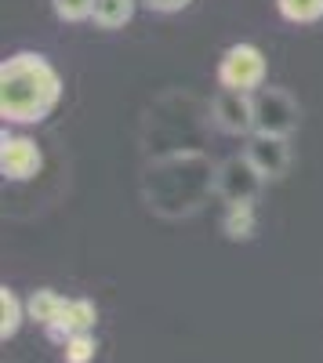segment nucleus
I'll return each instance as SVG.
<instances>
[{
	"label": "nucleus",
	"mask_w": 323,
	"mask_h": 363,
	"mask_svg": "<svg viewBox=\"0 0 323 363\" xmlns=\"http://www.w3.org/2000/svg\"><path fill=\"white\" fill-rule=\"evenodd\" d=\"M58 22H87L95 18V0H51Z\"/></svg>",
	"instance_id": "14"
},
{
	"label": "nucleus",
	"mask_w": 323,
	"mask_h": 363,
	"mask_svg": "<svg viewBox=\"0 0 323 363\" xmlns=\"http://www.w3.org/2000/svg\"><path fill=\"white\" fill-rule=\"evenodd\" d=\"M298 120H302V109L283 87H261L254 95V135L287 138L298 128Z\"/></svg>",
	"instance_id": "3"
},
{
	"label": "nucleus",
	"mask_w": 323,
	"mask_h": 363,
	"mask_svg": "<svg viewBox=\"0 0 323 363\" xmlns=\"http://www.w3.org/2000/svg\"><path fill=\"white\" fill-rule=\"evenodd\" d=\"M95 352H98L95 335H73V338L62 345V359H66V363H91Z\"/></svg>",
	"instance_id": "15"
},
{
	"label": "nucleus",
	"mask_w": 323,
	"mask_h": 363,
	"mask_svg": "<svg viewBox=\"0 0 323 363\" xmlns=\"http://www.w3.org/2000/svg\"><path fill=\"white\" fill-rule=\"evenodd\" d=\"M244 157L247 164L258 171L261 182H276L287 174L290 167V145L287 138H273V135H251L244 145Z\"/></svg>",
	"instance_id": "7"
},
{
	"label": "nucleus",
	"mask_w": 323,
	"mask_h": 363,
	"mask_svg": "<svg viewBox=\"0 0 323 363\" xmlns=\"http://www.w3.org/2000/svg\"><path fill=\"white\" fill-rule=\"evenodd\" d=\"M258 189H261V178H258V171L247 164V157H229V160L218 167V174H215V193L225 196L229 207H232V203H254Z\"/></svg>",
	"instance_id": "6"
},
{
	"label": "nucleus",
	"mask_w": 323,
	"mask_h": 363,
	"mask_svg": "<svg viewBox=\"0 0 323 363\" xmlns=\"http://www.w3.org/2000/svg\"><path fill=\"white\" fill-rule=\"evenodd\" d=\"M22 320H26V301H18L11 287H0V342L15 338Z\"/></svg>",
	"instance_id": "11"
},
{
	"label": "nucleus",
	"mask_w": 323,
	"mask_h": 363,
	"mask_svg": "<svg viewBox=\"0 0 323 363\" xmlns=\"http://www.w3.org/2000/svg\"><path fill=\"white\" fill-rule=\"evenodd\" d=\"M135 18V0H95V26L120 29Z\"/></svg>",
	"instance_id": "12"
},
{
	"label": "nucleus",
	"mask_w": 323,
	"mask_h": 363,
	"mask_svg": "<svg viewBox=\"0 0 323 363\" xmlns=\"http://www.w3.org/2000/svg\"><path fill=\"white\" fill-rule=\"evenodd\" d=\"M62 102V77L40 51H15L0 62V120L40 124Z\"/></svg>",
	"instance_id": "1"
},
{
	"label": "nucleus",
	"mask_w": 323,
	"mask_h": 363,
	"mask_svg": "<svg viewBox=\"0 0 323 363\" xmlns=\"http://www.w3.org/2000/svg\"><path fill=\"white\" fill-rule=\"evenodd\" d=\"M98 323V309H95V301L91 298H69L66 301V309L62 316H58L44 335L58 345H66L73 335H91V327Z\"/></svg>",
	"instance_id": "8"
},
{
	"label": "nucleus",
	"mask_w": 323,
	"mask_h": 363,
	"mask_svg": "<svg viewBox=\"0 0 323 363\" xmlns=\"http://www.w3.org/2000/svg\"><path fill=\"white\" fill-rule=\"evenodd\" d=\"M149 11H160V15H174V11H182V8H189L193 0H142Z\"/></svg>",
	"instance_id": "16"
},
{
	"label": "nucleus",
	"mask_w": 323,
	"mask_h": 363,
	"mask_svg": "<svg viewBox=\"0 0 323 363\" xmlns=\"http://www.w3.org/2000/svg\"><path fill=\"white\" fill-rule=\"evenodd\" d=\"M211 124L222 135H254V95L218 91L211 99Z\"/></svg>",
	"instance_id": "5"
},
{
	"label": "nucleus",
	"mask_w": 323,
	"mask_h": 363,
	"mask_svg": "<svg viewBox=\"0 0 323 363\" xmlns=\"http://www.w3.org/2000/svg\"><path fill=\"white\" fill-rule=\"evenodd\" d=\"M258 229L254 222V203H232L225 211V218H222V233L225 240H232V244H244V240H251Z\"/></svg>",
	"instance_id": "10"
},
{
	"label": "nucleus",
	"mask_w": 323,
	"mask_h": 363,
	"mask_svg": "<svg viewBox=\"0 0 323 363\" xmlns=\"http://www.w3.org/2000/svg\"><path fill=\"white\" fill-rule=\"evenodd\" d=\"M44 167V153H40V145L33 138H26V135H8L0 138V174H4L8 182H29V178H37Z\"/></svg>",
	"instance_id": "4"
},
{
	"label": "nucleus",
	"mask_w": 323,
	"mask_h": 363,
	"mask_svg": "<svg viewBox=\"0 0 323 363\" xmlns=\"http://www.w3.org/2000/svg\"><path fill=\"white\" fill-rule=\"evenodd\" d=\"M266 77H269V62H266V55H261V48H254V44H232L218 58L222 91L258 95V91L266 87Z\"/></svg>",
	"instance_id": "2"
},
{
	"label": "nucleus",
	"mask_w": 323,
	"mask_h": 363,
	"mask_svg": "<svg viewBox=\"0 0 323 363\" xmlns=\"http://www.w3.org/2000/svg\"><path fill=\"white\" fill-rule=\"evenodd\" d=\"M66 301L69 298H62L58 291H51V287H40V291H33L26 298V320H33V323H40L44 330L62 316V309H66Z\"/></svg>",
	"instance_id": "9"
},
{
	"label": "nucleus",
	"mask_w": 323,
	"mask_h": 363,
	"mask_svg": "<svg viewBox=\"0 0 323 363\" xmlns=\"http://www.w3.org/2000/svg\"><path fill=\"white\" fill-rule=\"evenodd\" d=\"M276 11L290 26H312L323 18V0H276Z\"/></svg>",
	"instance_id": "13"
}]
</instances>
